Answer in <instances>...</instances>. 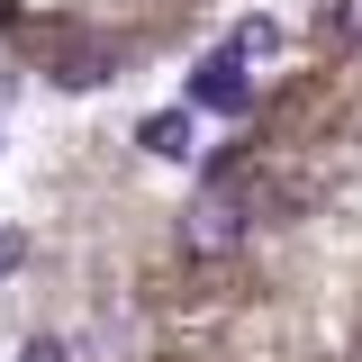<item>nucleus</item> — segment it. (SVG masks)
I'll use <instances>...</instances> for the list:
<instances>
[{"label": "nucleus", "instance_id": "nucleus-1", "mask_svg": "<svg viewBox=\"0 0 362 362\" xmlns=\"http://www.w3.org/2000/svg\"><path fill=\"white\" fill-rule=\"evenodd\" d=\"M190 0H0V54L54 90H109Z\"/></svg>", "mask_w": 362, "mask_h": 362}]
</instances>
